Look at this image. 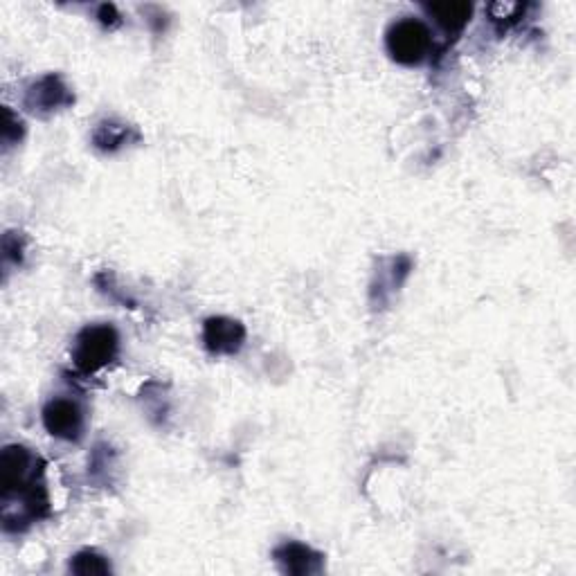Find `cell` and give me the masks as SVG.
<instances>
[{"label": "cell", "mask_w": 576, "mask_h": 576, "mask_svg": "<svg viewBox=\"0 0 576 576\" xmlns=\"http://www.w3.org/2000/svg\"><path fill=\"white\" fill-rule=\"evenodd\" d=\"M43 426L52 437L66 441L79 439L84 430V414L75 401L54 399L43 408Z\"/></svg>", "instance_id": "277c9868"}, {"label": "cell", "mask_w": 576, "mask_h": 576, "mask_svg": "<svg viewBox=\"0 0 576 576\" xmlns=\"http://www.w3.org/2000/svg\"><path fill=\"white\" fill-rule=\"evenodd\" d=\"M385 45L394 61L403 63V66H414V63H421L428 57L432 36L423 21L403 18V21L392 23L390 30H387Z\"/></svg>", "instance_id": "7a4b0ae2"}, {"label": "cell", "mask_w": 576, "mask_h": 576, "mask_svg": "<svg viewBox=\"0 0 576 576\" xmlns=\"http://www.w3.org/2000/svg\"><path fill=\"white\" fill-rule=\"evenodd\" d=\"M246 340V327L230 318H210L203 327V342L212 354H234Z\"/></svg>", "instance_id": "5b68a950"}, {"label": "cell", "mask_w": 576, "mask_h": 576, "mask_svg": "<svg viewBox=\"0 0 576 576\" xmlns=\"http://www.w3.org/2000/svg\"><path fill=\"white\" fill-rule=\"evenodd\" d=\"M70 570L75 574H108L111 572V565L104 556H99L95 552H81L70 561Z\"/></svg>", "instance_id": "9c48e42d"}, {"label": "cell", "mask_w": 576, "mask_h": 576, "mask_svg": "<svg viewBox=\"0 0 576 576\" xmlns=\"http://www.w3.org/2000/svg\"><path fill=\"white\" fill-rule=\"evenodd\" d=\"M275 561L288 574H318L322 556L302 543H284L275 549Z\"/></svg>", "instance_id": "8992f818"}, {"label": "cell", "mask_w": 576, "mask_h": 576, "mask_svg": "<svg viewBox=\"0 0 576 576\" xmlns=\"http://www.w3.org/2000/svg\"><path fill=\"white\" fill-rule=\"evenodd\" d=\"M426 12L437 18V23L448 32H457L471 21L473 5L468 3H432L426 5Z\"/></svg>", "instance_id": "ba28073f"}, {"label": "cell", "mask_w": 576, "mask_h": 576, "mask_svg": "<svg viewBox=\"0 0 576 576\" xmlns=\"http://www.w3.org/2000/svg\"><path fill=\"white\" fill-rule=\"evenodd\" d=\"M70 93L68 88L63 86V81L54 75L43 77L41 81H36V84L30 88V93H27V106L32 108V111H57L59 106L68 104L70 102Z\"/></svg>", "instance_id": "52a82bcc"}, {"label": "cell", "mask_w": 576, "mask_h": 576, "mask_svg": "<svg viewBox=\"0 0 576 576\" xmlns=\"http://www.w3.org/2000/svg\"><path fill=\"white\" fill-rule=\"evenodd\" d=\"M117 347H120V338H117V331L111 324H93V327H86L77 336L72 358H75V365L81 372L93 374L111 363L117 354Z\"/></svg>", "instance_id": "6da1fadb"}, {"label": "cell", "mask_w": 576, "mask_h": 576, "mask_svg": "<svg viewBox=\"0 0 576 576\" xmlns=\"http://www.w3.org/2000/svg\"><path fill=\"white\" fill-rule=\"evenodd\" d=\"M124 135H126V126L102 124L95 135V142H97V147H102V149H113L117 147V144L124 142Z\"/></svg>", "instance_id": "30bf717a"}, {"label": "cell", "mask_w": 576, "mask_h": 576, "mask_svg": "<svg viewBox=\"0 0 576 576\" xmlns=\"http://www.w3.org/2000/svg\"><path fill=\"white\" fill-rule=\"evenodd\" d=\"M34 455L25 446H7L0 455V486L9 498L14 493L27 495L34 489Z\"/></svg>", "instance_id": "3957f363"}]
</instances>
